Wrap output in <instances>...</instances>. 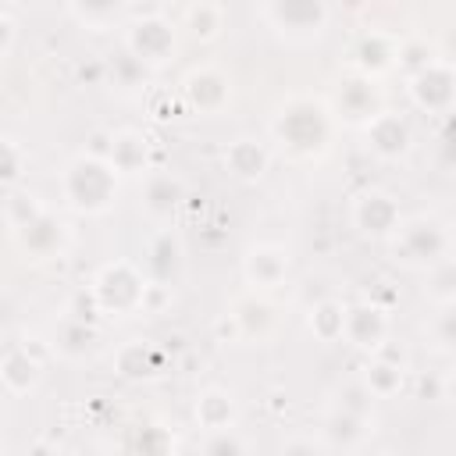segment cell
Returning <instances> with one entry per match:
<instances>
[{
	"instance_id": "obj_15",
	"label": "cell",
	"mask_w": 456,
	"mask_h": 456,
	"mask_svg": "<svg viewBox=\"0 0 456 456\" xmlns=\"http://www.w3.org/2000/svg\"><path fill=\"white\" fill-rule=\"evenodd\" d=\"M110 167L121 175H142L146 160H150V142L139 132H118L110 135V153H107Z\"/></svg>"
},
{
	"instance_id": "obj_18",
	"label": "cell",
	"mask_w": 456,
	"mask_h": 456,
	"mask_svg": "<svg viewBox=\"0 0 456 456\" xmlns=\"http://www.w3.org/2000/svg\"><path fill=\"white\" fill-rule=\"evenodd\" d=\"M0 378H4L7 392H14V395H25L28 388H36V385H39V378H43V367H39V360H32L25 349H7V356H4V367H0Z\"/></svg>"
},
{
	"instance_id": "obj_31",
	"label": "cell",
	"mask_w": 456,
	"mask_h": 456,
	"mask_svg": "<svg viewBox=\"0 0 456 456\" xmlns=\"http://www.w3.org/2000/svg\"><path fill=\"white\" fill-rule=\"evenodd\" d=\"M71 14H78L82 21H107V18H114L118 11L114 7H68Z\"/></svg>"
},
{
	"instance_id": "obj_19",
	"label": "cell",
	"mask_w": 456,
	"mask_h": 456,
	"mask_svg": "<svg viewBox=\"0 0 456 456\" xmlns=\"http://www.w3.org/2000/svg\"><path fill=\"white\" fill-rule=\"evenodd\" d=\"M395 53H399V46H392L385 36H378V32H370V36H363L356 46H353V64L360 68V75H378V71H385L388 64H395Z\"/></svg>"
},
{
	"instance_id": "obj_7",
	"label": "cell",
	"mask_w": 456,
	"mask_h": 456,
	"mask_svg": "<svg viewBox=\"0 0 456 456\" xmlns=\"http://www.w3.org/2000/svg\"><path fill=\"white\" fill-rule=\"evenodd\" d=\"M260 14L281 32V36H292V32H303V36H317L328 21V7L324 4H264Z\"/></svg>"
},
{
	"instance_id": "obj_14",
	"label": "cell",
	"mask_w": 456,
	"mask_h": 456,
	"mask_svg": "<svg viewBox=\"0 0 456 456\" xmlns=\"http://www.w3.org/2000/svg\"><path fill=\"white\" fill-rule=\"evenodd\" d=\"M228 317H232V328L239 338H267L274 328V310L260 296H242Z\"/></svg>"
},
{
	"instance_id": "obj_2",
	"label": "cell",
	"mask_w": 456,
	"mask_h": 456,
	"mask_svg": "<svg viewBox=\"0 0 456 456\" xmlns=\"http://www.w3.org/2000/svg\"><path fill=\"white\" fill-rule=\"evenodd\" d=\"M61 185H64V200H68L75 210H82V214H100V210L110 207V200H114V192H118V171L110 167V160L86 153V157H78V160L68 164Z\"/></svg>"
},
{
	"instance_id": "obj_6",
	"label": "cell",
	"mask_w": 456,
	"mask_h": 456,
	"mask_svg": "<svg viewBox=\"0 0 456 456\" xmlns=\"http://www.w3.org/2000/svg\"><path fill=\"white\" fill-rule=\"evenodd\" d=\"M353 221H356V228H360L363 235H370V239H385V235H395V232L403 228L395 200H392L388 192H378V189L356 196V203H353Z\"/></svg>"
},
{
	"instance_id": "obj_28",
	"label": "cell",
	"mask_w": 456,
	"mask_h": 456,
	"mask_svg": "<svg viewBox=\"0 0 456 456\" xmlns=\"http://www.w3.org/2000/svg\"><path fill=\"white\" fill-rule=\"evenodd\" d=\"M203 456H246V445H242V438L235 435V428H228V431H210L207 442H203Z\"/></svg>"
},
{
	"instance_id": "obj_12",
	"label": "cell",
	"mask_w": 456,
	"mask_h": 456,
	"mask_svg": "<svg viewBox=\"0 0 456 456\" xmlns=\"http://www.w3.org/2000/svg\"><path fill=\"white\" fill-rule=\"evenodd\" d=\"M289 271V253L281 246H253L246 249V260H242V274L249 285L256 289H274Z\"/></svg>"
},
{
	"instance_id": "obj_5",
	"label": "cell",
	"mask_w": 456,
	"mask_h": 456,
	"mask_svg": "<svg viewBox=\"0 0 456 456\" xmlns=\"http://www.w3.org/2000/svg\"><path fill=\"white\" fill-rule=\"evenodd\" d=\"M410 96L424 110H449L456 103V68L438 57L431 68L410 78Z\"/></svg>"
},
{
	"instance_id": "obj_30",
	"label": "cell",
	"mask_w": 456,
	"mask_h": 456,
	"mask_svg": "<svg viewBox=\"0 0 456 456\" xmlns=\"http://www.w3.org/2000/svg\"><path fill=\"white\" fill-rule=\"evenodd\" d=\"M21 164H25V157H21L18 142L14 139H4V185H7V192H14V182L21 175Z\"/></svg>"
},
{
	"instance_id": "obj_29",
	"label": "cell",
	"mask_w": 456,
	"mask_h": 456,
	"mask_svg": "<svg viewBox=\"0 0 456 456\" xmlns=\"http://www.w3.org/2000/svg\"><path fill=\"white\" fill-rule=\"evenodd\" d=\"M431 338H435V346H442V349H456V303L442 306V310L431 317Z\"/></svg>"
},
{
	"instance_id": "obj_24",
	"label": "cell",
	"mask_w": 456,
	"mask_h": 456,
	"mask_svg": "<svg viewBox=\"0 0 456 456\" xmlns=\"http://www.w3.org/2000/svg\"><path fill=\"white\" fill-rule=\"evenodd\" d=\"M310 331L321 338V342H335L346 335V306L335 303V299H324L310 310Z\"/></svg>"
},
{
	"instance_id": "obj_10",
	"label": "cell",
	"mask_w": 456,
	"mask_h": 456,
	"mask_svg": "<svg viewBox=\"0 0 456 456\" xmlns=\"http://www.w3.org/2000/svg\"><path fill=\"white\" fill-rule=\"evenodd\" d=\"M228 96H232V86L217 68H196L185 78V100L200 114H217L228 103Z\"/></svg>"
},
{
	"instance_id": "obj_8",
	"label": "cell",
	"mask_w": 456,
	"mask_h": 456,
	"mask_svg": "<svg viewBox=\"0 0 456 456\" xmlns=\"http://www.w3.org/2000/svg\"><path fill=\"white\" fill-rule=\"evenodd\" d=\"M410 142H413V132L406 125V118L392 114V110H381L370 125H367V146L381 157V160H399L410 153Z\"/></svg>"
},
{
	"instance_id": "obj_3",
	"label": "cell",
	"mask_w": 456,
	"mask_h": 456,
	"mask_svg": "<svg viewBox=\"0 0 456 456\" xmlns=\"http://www.w3.org/2000/svg\"><path fill=\"white\" fill-rule=\"evenodd\" d=\"M146 289L150 285L142 281V274L132 264L118 260L100 271V278L93 285V299H96V310H103V314H132L146 303Z\"/></svg>"
},
{
	"instance_id": "obj_13",
	"label": "cell",
	"mask_w": 456,
	"mask_h": 456,
	"mask_svg": "<svg viewBox=\"0 0 456 456\" xmlns=\"http://www.w3.org/2000/svg\"><path fill=\"white\" fill-rule=\"evenodd\" d=\"M385 331H388V317L385 310L378 306H349L346 310V338L360 349H378L385 342Z\"/></svg>"
},
{
	"instance_id": "obj_33",
	"label": "cell",
	"mask_w": 456,
	"mask_h": 456,
	"mask_svg": "<svg viewBox=\"0 0 456 456\" xmlns=\"http://www.w3.org/2000/svg\"><path fill=\"white\" fill-rule=\"evenodd\" d=\"M25 456H61L53 445H46V442H36V445H28V452Z\"/></svg>"
},
{
	"instance_id": "obj_9",
	"label": "cell",
	"mask_w": 456,
	"mask_h": 456,
	"mask_svg": "<svg viewBox=\"0 0 456 456\" xmlns=\"http://www.w3.org/2000/svg\"><path fill=\"white\" fill-rule=\"evenodd\" d=\"M171 50H175V32L167 21L146 18L128 28V53L139 57L142 64H160L171 57Z\"/></svg>"
},
{
	"instance_id": "obj_32",
	"label": "cell",
	"mask_w": 456,
	"mask_h": 456,
	"mask_svg": "<svg viewBox=\"0 0 456 456\" xmlns=\"http://www.w3.org/2000/svg\"><path fill=\"white\" fill-rule=\"evenodd\" d=\"M281 456H321V449H317L314 442H306V438H292V442L281 449Z\"/></svg>"
},
{
	"instance_id": "obj_4",
	"label": "cell",
	"mask_w": 456,
	"mask_h": 456,
	"mask_svg": "<svg viewBox=\"0 0 456 456\" xmlns=\"http://www.w3.org/2000/svg\"><path fill=\"white\" fill-rule=\"evenodd\" d=\"M395 253L406 264H424L435 267L438 260L449 256V232L442 221L435 217H410L403 221V228L395 232Z\"/></svg>"
},
{
	"instance_id": "obj_34",
	"label": "cell",
	"mask_w": 456,
	"mask_h": 456,
	"mask_svg": "<svg viewBox=\"0 0 456 456\" xmlns=\"http://www.w3.org/2000/svg\"><path fill=\"white\" fill-rule=\"evenodd\" d=\"M442 388H445V399H452V403H456V374L442 378Z\"/></svg>"
},
{
	"instance_id": "obj_16",
	"label": "cell",
	"mask_w": 456,
	"mask_h": 456,
	"mask_svg": "<svg viewBox=\"0 0 456 456\" xmlns=\"http://www.w3.org/2000/svg\"><path fill=\"white\" fill-rule=\"evenodd\" d=\"M160 367H164V353L157 346H150V342L132 338V342H125L118 349V370L125 378H157Z\"/></svg>"
},
{
	"instance_id": "obj_23",
	"label": "cell",
	"mask_w": 456,
	"mask_h": 456,
	"mask_svg": "<svg viewBox=\"0 0 456 456\" xmlns=\"http://www.w3.org/2000/svg\"><path fill=\"white\" fill-rule=\"evenodd\" d=\"M367 435H370V417H360V413H349V410L331 406V413L324 420V438L331 445H356Z\"/></svg>"
},
{
	"instance_id": "obj_27",
	"label": "cell",
	"mask_w": 456,
	"mask_h": 456,
	"mask_svg": "<svg viewBox=\"0 0 456 456\" xmlns=\"http://www.w3.org/2000/svg\"><path fill=\"white\" fill-rule=\"evenodd\" d=\"M363 385L374 399H385V395H395L403 388V367L395 363H385V360H374L363 374Z\"/></svg>"
},
{
	"instance_id": "obj_26",
	"label": "cell",
	"mask_w": 456,
	"mask_h": 456,
	"mask_svg": "<svg viewBox=\"0 0 456 456\" xmlns=\"http://www.w3.org/2000/svg\"><path fill=\"white\" fill-rule=\"evenodd\" d=\"M221 18H224V11L217 4H189L182 11V21L196 39H214L221 32Z\"/></svg>"
},
{
	"instance_id": "obj_22",
	"label": "cell",
	"mask_w": 456,
	"mask_h": 456,
	"mask_svg": "<svg viewBox=\"0 0 456 456\" xmlns=\"http://www.w3.org/2000/svg\"><path fill=\"white\" fill-rule=\"evenodd\" d=\"M196 420L207 428V431H228L232 420H235V403L224 388H207L200 399H196Z\"/></svg>"
},
{
	"instance_id": "obj_20",
	"label": "cell",
	"mask_w": 456,
	"mask_h": 456,
	"mask_svg": "<svg viewBox=\"0 0 456 456\" xmlns=\"http://www.w3.org/2000/svg\"><path fill=\"white\" fill-rule=\"evenodd\" d=\"M14 239H18L32 256H50V253L61 249V242H64V224H61L57 217L43 214V217L32 221L28 228H21Z\"/></svg>"
},
{
	"instance_id": "obj_11",
	"label": "cell",
	"mask_w": 456,
	"mask_h": 456,
	"mask_svg": "<svg viewBox=\"0 0 456 456\" xmlns=\"http://www.w3.org/2000/svg\"><path fill=\"white\" fill-rule=\"evenodd\" d=\"M335 103H338V118H346L353 125H370L381 114L378 110V89H374V82L367 75L346 78L338 96H335Z\"/></svg>"
},
{
	"instance_id": "obj_17",
	"label": "cell",
	"mask_w": 456,
	"mask_h": 456,
	"mask_svg": "<svg viewBox=\"0 0 456 456\" xmlns=\"http://www.w3.org/2000/svg\"><path fill=\"white\" fill-rule=\"evenodd\" d=\"M182 196H185L182 178H175V175H167V171H157V175L146 178V192H142L146 214H153V217H167V214L182 203Z\"/></svg>"
},
{
	"instance_id": "obj_21",
	"label": "cell",
	"mask_w": 456,
	"mask_h": 456,
	"mask_svg": "<svg viewBox=\"0 0 456 456\" xmlns=\"http://www.w3.org/2000/svg\"><path fill=\"white\" fill-rule=\"evenodd\" d=\"M224 164H228V171H232L235 178L253 182V178H260V175L267 171V150L256 146L253 139H235V142L228 146V153H224Z\"/></svg>"
},
{
	"instance_id": "obj_25",
	"label": "cell",
	"mask_w": 456,
	"mask_h": 456,
	"mask_svg": "<svg viewBox=\"0 0 456 456\" xmlns=\"http://www.w3.org/2000/svg\"><path fill=\"white\" fill-rule=\"evenodd\" d=\"M438 306L456 303V256L449 253L445 260H438L435 267H428V289H424Z\"/></svg>"
},
{
	"instance_id": "obj_1",
	"label": "cell",
	"mask_w": 456,
	"mask_h": 456,
	"mask_svg": "<svg viewBox=\"0 0 456 456\" xmlns=\"http://www.w3.org/2000/svg\"><path fill=\"white\" fill-rule=\"evenodd\" d=\"M271 135L292 157H321L331 139V114L324 103H317L310 96H296L274 114Z\"/></svg>"
}]
</instances>
